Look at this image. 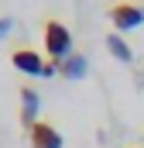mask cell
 Masks as SVG:
<instances>
[{"label":"cell","mask_w":144,"mask_h":148,"mask_svg":"<svg viewBox=\"0 0 144 148\" xmlns=\"http://www.w3.org/2000/svg\"><path fill=\"white\" fill-rule=\"evenodd\" d=\"M10 66L28 73V76H52L58 69L48 59H41V52H35V48H10Z\"/></svg>","instance_id":"3"},{"label":"cell","mask_w":144,"mask_h":148,"mask_svg":"<svg viewBox=\"0 0 144 148\" xmlns=\"http://www.w3.org/2000/svg\"><path fill=\"white\" fill-rule=\"evenodd\" d=\"M107 48H110V55H113L117 62H130V59H134V52H130V45H127L124 38L117 35V31H113V35H107Z\"/></svg>","instance_id":"6"},{"label":"cell","mask_w":144,"mask_h":148,"mask_svg":"<svg viewBox=\"0 0 144 148\" xmlns=\"http://www.w3.org/2000/svg\"><path fill=\"white\" fill-rule=\"evenodd\" d=\"M107 17L113 21L117 35L120 31H134V28L144 24V3H137V0H117V3L107 7Z\"/></svg>","instance_id":"2"},{"label":"cell","mask_w":144,"mask_h":148,"mask_svg":"<svg viewBox=\"0 0 144 148\" xmlns=\"http://www.w3.org/2000/svg\"><path fill=\"white\" fill-rule=\"evenodd\" d=\"M58 73H62V76H69V79H82V76H86V59H82L79 52H72L69 59L58 66Z\"/></svg>","instance_id":"7"},{"label":"cell","mask_w":144,"mask_h":148,"mask_svg":"<svg viewBox=\"0 0 144 148\" xmlns=\"http://www.w3.org/2000/svg\"><path fill=\"white\" fill-rule=\"evenodd\" d=\"M28 141H31V148H62L65 145L62 134H58V127L52 121H38L35 127L28 131Z\"/></svg>","instance_id":"4"},{"label":"cell","mask_w":144,"mask_h":148,"mask_svg":"<svg viewBox=\"0 0 144 148\" xmlns=\"http://www.w3.org/2000/svg\"><path fill=\"white\" fill-rule=\"evenodd\" d=\"M38 107H41V97H38L31 86H21V124H24L28 131L41 121V117H38Z\"/></svg>","instance_id":"5"},{"label":"cell","mask_w":144,"mask_h":148,"mask_svg":"<svg viewBox=\"0 0 144 148\" xmlns=\"http://www.w3.org/2000/svg\"><path fill=\"white\" fill-rule=\"evenodd\" d=\"M134 148H144V145H134Z\"/></svg>","instance_id":"8"},{"label":"cell","mask_w":144,"mask_h":148,"mask_svg":"<svg viewBox=\"0 0 144 148\" xmlns=\"http://www.w3.org/2000/svg\"><path fill=\"white\" fill-rule=\"evenodd\" d=\"M41 45H45V55H48V62H52V66H62L72 52H75V48H72V31L62 24V21H55V17H48V21H45Z\"/></svg>","instance_id":"1"}]
</instances>
